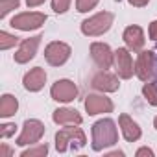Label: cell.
Wrapping results in <instances>:
<instances>
[{
    "mask_svg": "<svg viewBox=\"0 0 157 157\" xmlns=\"http://www.w3.org/2000/svg\"><path fill=\"white\" fill-rule=\"evenodd\" d=\"M93 87L100 93H115V91H118L120 83H118L117 76L109 74L107 70H102L93 78Z\"/></svg>",
    "mask_w": 157,
    "mask_h": 157,
    "instance_id": "14",
    "label": "cell"
},
{
    "mask_svg": "<svg viewBox=\"0 0 157 157\" xmlns=\"http://www.w3.org/2000/svg\"><path fill=\"white\" fill-rule=\"evenodd\" d=\"M72 50L67 43L63 41H52L46 48H44V59L48 61V65L52 67H61L68 61Z\"/></svg>",
    "mask_w": 157,
    "mask_h": 157,
    "instance_id": "6",
    "label": "cell"
},
{
    "mask_svg": "<svg viewBox=\"0 0 157 157\" xmlns=\"http://www.w3.org/2000/svg\"><path fill=\"white\" fill-rule=\"evenodd\" d=\"M135 155H137V157H153V151H151L150 148H139Z\"/></svg>",
    "mask_w": 157,
    "mask_h": 157,
    "instance_id": "27",
    "label": "cell"
},
{
    "mask_svg": "<svg viewBox=\"0 0 157 157\" xmlns=\"http://www.w3.org/2000/svg\"><path fill=\"white\" fill-rule=\"evenodd\" d=\"M11 155H13V151H11L6 144L0 146V157H11Z\"/></svg>",
    "mask_w": 157,
    "mask_h": 157,
    "instance_id": "29",
    "label": "cell"
},
{
    "mask_svg": "<svg viewBox=\"0 0 157 157\" xmlns=\"http://www.w3.org/2000/svg\"><path fill=\"white\" fill-rule=\"evenodd\" d=\"M100 0H76V10L80 13H87L91 10H94L98 6Z\"/></svg>",
    "mask_w": 157,
    "mask_h": 157,
    "instance_id": "23",
    "label": "cell"
},
{
    "mask_svg": "<svg viewBox=\"0 0 157 157\" xmlns=\"http://www.w3.org/2000/svg\"><path fill=\"white\" fill-rule=\"evenodd\" d=\"M91 57L96 63V67L104 68V70H107L115 65V52L105 43H93L91 44Z\"/></svg>",
    "mask_w": 157,
    "mask_h": 157,
    "instance_id": "9",
    "label": "cell"
},
{
    "mask_svg": "<svg viewBox=\"0 0 157 157\" xmlns=\"http://www.w3.org/2000/svg\"><path fill=\"white\" fill-rule=\"evenodd\" d=\"M21 6V0H0V19H4L11 10H17Z\"/></svg>",
    "mask_w": 157,
    "mask_h": 157,
    "instance_id": "21",
    "label": "cell"
},
{
    "mask_svg": "<svg viewBox=\"0 0 157 157\" xmlns=\"http://www.w3.org/2000/svg\"><path fill=\"white\" fill-rule=\"evenodd\" d=\"M115 21V15L109 11H100L82 22V33L87 37H100L104 35Z\"/></svg>",
    "mask_w": 157,
    "mask_h": 157,
    "instance_id": "3",
    "label": "cell"
},
{
    "mask_svg": "<svg viewBox=\"0 0 157 157\" xmlns=\"http://www.w3.org/2000/svg\"><path fill=\"white\" fill-rule=\"evenodd\" d=\"M43 135H44V124L37 118H30L24 122L22 131L17 137L15 144L17 146H33L43 139Z\"/></svg>",
    "mask_w": 157,
    "mask_h": 157,
    "instance_id": "4",
    "label": "cell"
},
{
    "mask_svg": "<svg viewBox=\"0 0 157 157\" xmlns=\"http://www.w3.org/2000/svg\"><path fill=\"white\" fill-rule=\"evenodd\" d=\"M19 109V102L13 94H2L0 98V117L2 118H10L17 113Z\"/></svg>",
    "mask_w": 157,
    "mask_h": 157,
    "instance_id": "18",
    "label": "cell"
},
{
    "mask_svg": "<svg viewBox=\"0 0 157 157\" xmlns=\"http://www.w3.org/2000/svg\"><path fill=\"white\" fill-rule=\"evenodd\" d=\"M153 128H155V129H157V117H155V118H153Z\"/></svg>",
    "mask_w": 157,
    "mask_h": 157,
    "instance_id": "31",
    "label": "cell"
},
{
    "mask_svg": "<svg viewBox=\"0 0 157 157\" xmlns=\"http://www.w3.org/2000/svg\"><path fill=\"white\" fill-rule=\"evenodd\" d=\"M22 83H24V89L30 91V93H37V91H41V89L44 87V83H46V72H44V68H41V67H33L30 72L24 74Z\"/></svg>",
    "mask_w": 157,
    "mask_h": 157,
    "instance_id": "13",
    "label": "cell"
},
{
    "mask_svg": "<svg viewBox=\"0 0 157 157\" xmlns=\"http://www.w3.org/2000/svg\"><path fill=\"white\" fill-rule=\"evenodd\" d=\"M15 129H17L15 124H2V126H0V137H2V139H8V137L15 135Z\"/></svg>",
    "mask_w": 157,
    "mask_h": 157,
    "instance_id": "25",
    "label": "cell"
},
{
    "mask_svg": "<svg viewBox=\"0 0 157 157\" xmlns=\"http://www.w3.org/2000/svg\"><path fill=\"white\" fill-rule=\"evenodd\" d=\"M115 70H117L118 78H122V80H129L133 76L135 68H133V59H131L129 48H117L115 50Z\"/></svg>",
    "mask_w": 157,
    "mask_h": 157,
    "instance_id": "10",
    "label": "cell"
},
{
    "mask_svg": "<svg viewBox=\"0 0 157 157\" xmlns=\"http://www.w3.org/2000/svg\"><path fill=\"white\" fill-rule=\"evenodd\" d=\"M70 2L72 0H52V10L56 11V13H67L68 11V8H70Z\"/></svg>",
    "mask_w": 157,
    "mask_h": 157,
    "instance_id": "24",
    "label": "cell"
},
{
    "mask_svg": "<svg viewBox=\"0 0 157 157\" xmlns=\"http://www.w3.org/2000/svg\"><path fill=\"white\" fill-rule=\"evenodd\" d=\"M128 2H129L133 8H144V6H148L150 0H128Z\"/></svg>",
    "mask_w": 157,
    "mask_h": 157,
    "instance_id": "28",
    "label": "cell"
},
{
    "mask_svg": "<svg viewBox=\"0 0 157 157\" xmlns=\"http://www.w3.org/2000/svg\"><path fill=\"white\" fill-rule=\"evenodd\" d=\"M50 94H52V100L61 102V104H68V102L76 100V96H78V87H76V83L70 82V80H57V82L52 85Z\"/></svg>",
    "mask_w": 157,
    "mask_h": 157,
    "instance_id": "7",
    "label": "cell"
},
{
    "mask_svg": "<svg viewBox=\"0 0 157 157\" xmlns=\"http://www.w3.org/2000/svg\"><path fill=\"white\" fill-rule=\"evenodd\" d=\"M122 39H124V43H126V46L129 48V50H133V52H140L142 50V46H144V32H142V28L140 26H128L126 30H124V33H122Z\"/></svg>",
    "mask_w": 157,
    "mask_h": 157,
    "instance_id": "15",
    "label": "cell"
},
{
    "mask_svg": "<svg viewBox=\"0 0 157 157\" xmlns=\"http://www.w3.org/2000/svg\"><path fill=\"white\" fill-rule=\"evenodd\" d=\"M118 124H120V131H122V135H124V139H126L128 142H135V140L140 139L142 131H140L139 124H137L129 115L122 113V115L118 117Z\"/></svg>",
    "mask_w": 157,
    "mask_h": 157,
    "instance_id": "17",
    "label": "cell"
},
{
    "mask_svg": "<svg viewBox=\"0 0 157 157\" xmlns=\"http://www.w3.org/2000/svg\"><path fill=\"white\" fill-rule=\"evenodd\" d=\"M153 67H155V56L151 50H140L135 61V74L140 82H148L153 76Z\"/></svg>",
    "mask_w": 157,
    "mask_h": 157,
    "instance_id": "8",
    "label": "cell"
},
{
    "mask_svg": "<svg viewBox=\"0 0 157 157\" xmlns=\"http://www.w3.org/2000/svg\"><path fill=\"white\" fill-rule=\"evenodd\" d=\"M52 120L59 126H80L82 124V115L78 113L76 109H70V107H59L54 111L52 115Z\"/></svg>",
    "mask_w": 157,
    "mask_h": 157,
    "instance_id": "16",
    "label": "cell"
},
{
    "mask_svg": "<svg viewBox=\"0 0 157 157\" xmlns=\"http://www.w3.org/2000/svg\"><path fill=\"white\" fill-rule=\"evenodd\" d=\"M46 22V15L39 13V11H26V13H19L11 19L10 26L21 32H30V30H39L43 24Z\"/></svg>",
    "mask_w": 157,
    "mask_h": 157,
    "instance_id": "5",
    "label": "cell"
},
{
    "mask_svg": "<svg viewBox=\"0 0 157 157\" xmlns=\"http://www.w3.org/2000/svg\"><path fill=\"white\" fill-rule=\"evenodd\" d=\"M148 33H150V39L151 41H157V21H153L148 28Z\"/></svg>",
    "mask_w": 157,
    "mask_h": 157,
    "instance_id": "26",
    "label": "cell"
},
{
    "mask_svg": "<svg viewBox=\"0 0 157 157\" xmlns=\"http://www.w3.org/2000/svg\"><path fill=\"white\" fill-rule=\"evenodd\" d=\"M85 111L89 115H100V113H111L113 102L105 94H89L85 98Z\"/></svg>",
    "mask_w": 157,
    "mask_h": 157,
    "instance_id": "12",
    "label": "cell"
},
{
    "mask_svg": "<svg viewBox=\"0 0 157 157\" xmlns=\"http://www.w3.org/2000/svg\"><path fill=\"white\" fill-rule=\"evenodd\" d=\"M19 43V37L8 33V32H0V50H10Z\"/></svg>",
    "mask_w": 157,
    "mask_h": 157,
    "instance_id": "20",
    "label": "cell"
},
{
    "mask_svg": "<svg viewBox=\"0 0 157 157\" xmlns=\"http://www.w3.org/2000/svg\"><path fill=\"white\" fill-rule=\"evenodd\" d=\"M41 39H43V35H35V37L24 39V41L21 43V46L17 48L15 56H13L15 63L24 65V63H28L30 59H33V57H35V54H37L39 44H41Z\"/></svg>",
    "mask_w": 157,
    "mask_h": 157,
    "instance_id": "11",
    "label": "cell"
},
{
    "mask_svg": "<svg viewBox=\"0 0 157 157\" xmlns=\"http://www.w3.org/2000/svg\"><path fill=\"white\" fill-rule=\"evenodd\" d=\"M85 142H87V139H85V133L82 128L67 126L56 133V150L59 153H65L68 150V146L82 148V146H85Z\"/></svg>",
    "mask_w": 157,
    "mask_h": 157,
    "instance_id": "2",
    "label": "cell"
},
{
    "mask_svg": "<svg viewBox=\"0 0 157 157\" xmlns=\"http://www.w3.org/2000/svg\"><path fill=\"white\" fill-rule=\"evenodd\" d=\"M142 96L150 105H157V83H144L142 85Z\"/></svg>",
    "mask_w": 157,
    "mask_h": 157,
    "instance_id": "19",
    "label": "cell"
},
{
    "mask_svg": "<svg viewBox=\"0 0 157 157\" xmlns=\"http://www.w3.org/2000/svg\"><path fill=\"white\" fill-rule=\"evenodd\" d=\"M48 153V146L46 144H41L37 148H28L21 153V157H44Z\"/></svg>",
    "mask_w": 157,
    "mask_h": 157,
    "instance_id": "22",
    "label": "cell"
},
{
    "mask_svg": "<svg viewBox=\"0 0 157 157\" xmlns=\"http://www.w3.org/2000/svg\"><path fill=\"white\" fill-rule=\"evenodd\" d=\"M118 142V131L111 118H102L93 124V150L102 151L104 148L115 146Z\"/></svg>",
    "mask_w": 157,
    "mask_h": 157,
    "instance_id": "1",
    "label": "cell"
},
{
    "mask_svg": "<svg viewBox=\"0 0 157 157\" xmlns=\"http://www.w3.org/2000/svg\"><path fill=\"white\" fill-rule=\"evenodd\" d=\"M26 4H28V8H39L44 4V0H26Z\"/></svg>",
    "mask_w": 157,
    "mask_h": 157,
    "instance_id": "30",
    "label": "cell"
}]
</instances>
